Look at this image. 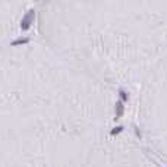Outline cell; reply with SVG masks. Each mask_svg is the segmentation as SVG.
Returning <instances> with one entry per match:
<instances>
[{"label":"cell","mask_w":167,"mask_h":167,"mask_svg":"<svg viewBox=\"0 0 167 167\" xmlns=\"http://www.w3.org/2000/svg\"><path fill=\"white\" fill-rule=\"evenodd\" d=\"M116 109H117V117L123 115V106H122V103H117V106H116Z\"/></svg>","instance_id":"3957f363"},{"label":"cell","mask_w":167,"mask_h":167,"mask_svg":"<svg viewBox=\"0 0 167 167\" xmlns=\"http://www.w3.org/2000/svg\"><path fill=\"white\" fill-rule=\"evenodd\" d=\"M28 43H29L28 37H22V38H18V40H15V41H12L10 46H12V47H16V46H22V44H28Z\"/></svg>","instance_id":"7a4b0ae2"},{"label":"cell","mask_w":167,"mask_h":167,"mask_svg":"<svg viewBox=\"0 0 167 167\" xmlns=\"http://www.w3.org/2000/svg\"><path fill=\"white\" fill-rule=\"evenodd\" d=\"M119 96H120V98H122V100H128V94H126V92H125L123 90H120L119 91Z\"/></svg>","instance_id":"277c9868"},{"label":"cell","mask_w":167,"mask_h":167,"mask_svg":"<svg viewBox=\"0 0 167 167\" xmlns=\"http://www.w3.org/2000/svg\"><path fill=\"white\" fill-rule=\"evenodd\" d=\"M34 16H35L34 9H29L28 12H27V15L24 16V19L21 21V28L24 29V31H28V29L31 28V24H32V21H34Z\"/></svg>","instance_id":"6da1fadb"},{"label":"cell","mask_w":167,"mask_h":167,"mask_svg":"<svg viewBox=\"0 0 167 167\" xmlns=\"http://www.w3.org/2000/svg\"><path fill=\"white\" fill-rule=\"evenodd\" d=\"M122 130H123V128H122V126H117V128H115L111 130V135H117L119 132H122Z\"/></svg>","instance_id":"5b68a950"}]
</instances>
